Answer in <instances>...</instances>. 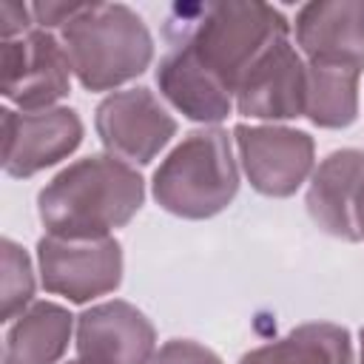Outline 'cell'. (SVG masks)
Returning a JSON list of instances; mask_svg holds the SVG:
<instances>
[{"label": "cell", "mask_w": 364, "mask_h": 364, "mask_svg": "<svg viewBox=\"0 0 364 364\" xmlns=\"http://www.w3.org/2000/svg\"><path fill=\"white\" fill-rule=\"evenodd\" d=\"M34 273L26 250L11 239L3 242V321H11L31 301Z\"/></svg>", "instance_id": "18"}, {"label": "cell", "mask_w": 364, "mask_h": 364, "mask_svg": "<svg viewBox=\"0 0 364 364\" xmlns=\"http://www.w3.org/2000/svg\"><path fill=\"white\" fill-rule=\"evenodd\" d=\"M63 48L71 71L88 91H105L142 74L154 57V40L136 11L119 3H85L63 26Z\"/></svg>", "instance_id": "3"}, {"label": "cell", "mask_w": 364, "mask_h": 364, "mask_svg": "<svg viewBox=\"0 0 364 364\" xmlns=\"http://www.w3.org/2000/svg\"><path fill=\"white\" fill-rule=\"evenodd\" d=\"M85 3H34L31 6V17L34 23H40L43 28H54V26H65L71 23Z\"/></svg>", "instance_id": "20"}, {"label": "cell", "mask_w": 364, "mask_h": 364, "mask_svg": "<svg viewBox=\"0 0 364 364\" xmlns=\"http://www.w3.org/2000/svg\"><path fill=\"white\" fill-rule=\"evenodd\" d=\"M296 40L307 63L364 71V0L307 3L296 14Z\"/></svg>", "instance_id": "12"}, {"label": "cell", "mask_w": 364, "mask_h": 364, "mask_svg": "<svg viewBox=\"0 0 364 364\" xmlns=\"http://www.w3.org/2000/svg\"><path fill=\"white\" fill-rule=\"evenodd\" d=\"M236 145L250 185L264 196H290L313 168V136L282 125H236Z\"/></svg>", "instance_id": "8"}, {"label": "cell", "mask_w": 364, "mask_h": 364, "mask_svg": "<svg viewBox=\"0 0 364 364\" xmlns=\"http://www.w3.org/2000/svg\"><path fill=\"white\" fill-rule=\"evenodd\" d=\"M0 20H3V37L14 40L17 34L23 37V31L31 23V9L23 3H3L0 6Z\"/></svg>", "instance_id": "21"}, {"label": "cell", "mask_w": 364, "mask_h": 364, "mask_svg": "<svg viewBox=\"0 0 364 364\" xmlns=\"http://www.w3.org/2000/svg\"><path fill=\"white\" fill-rule=\"evenodd\" d=\"M307 63L282 40L236 85V108L256 119H287L304 114Z\"/></svg>", "instance_id": "11"}, {"label": "cell", "mask_w": 364, "mask_h": 364, "mask_svg": "<svg viewBox=\"0 0 364 364\" xmlns=\"http://www.w3.org/2000/svg\"><path fill=\"white\" fill-rule=\"evenodd\" d=\"M361 364H364V330H361Z\"/></svg>", "instance_id": "23"}, {"label": "cell", "mask_w": 364, "mask_h": 364, "mask_svg": "<svg viewBox=\"0 0 364 364\" xmlns=\"http://www.w3.org/2000/svg\"><path fill=\"white\" fill-rule=\"evenodd\" d=\"M151 364H222L219 355L196 341H188V338H173V341H165Z\"/></svg>", "instance_id": "19"}, {"label": "cell", "mask_w": 364, "mask_h": 364, "mask_svg": "<svg viewBox=\"0 0 364 364\" xmlns=\"http://www.w3.org/2000/svg\"><path fill=\"white\" fill-rule=\"evenodd\" d=\"M156 82L159 91L196 122H219L230 114V91L182 43H171L159 60Z\"/></svg>", "instance_id": "14"}, {"label": "cell", "mask_w": 364, "mask_h": 364, "mask_svg": "<svg viewBox=\"0 0 364 364\" xmlns=\"http://www.w3.org/2000/svg\"><path fill=\"white\" fill-rule=\"evenodd\" d=\"M361 68L307 63L304 114L321 128H347L358 114Z\"/></svg>", "instance_id": "17"}, {"label": "cell", "mask_w": 364, "mask_h": 364, "mask_svg": "<svg viewBox=\"0 0 364 364\" xmlns=\"http://www.w3.org/2000/svg\"><path fill=\"white\" fill-rule=\"evenodd\" d=\"M236 191L239 171L222 128L188 134L154 173V199L185 219H208L225 210Z\"/></svg>", "instance_id": "4"}, {"label": "cell", "mask_w": 364, "mask_h": 364, "mask_svg": "<svg viewBox=\"0 0 364 364\" xmlns=\"http://www.w3.org/2000/svg\"><path fill=\"white\" fill-rule=\"evenodd\" d=\"M364 179V151H333L313 173L307 191V210L313 222L338 239H361L355 225V199Z\"/></svg>", "instance_id": "13"}, {"label": "cell", "mask_w": 364, "mask_h": 364, "mask_svg": "<svg viewBox=\"0 0 364 364\" xmlns=\"http://www.w3.org/2000/svg\"><path fill=\"white\" fill-rule=\"evenodd\" d=\"M165 37L182 43L230 94H236V85L262 54L287 40V20L279 9L256 0L176 3L168 14Z\"/></svg>", "instance_id": "1"}, {"label": "cell", "mask_w": 364, "mask_h": 364, "mask_svg": "<svg viewBox=\"0 0 364 364\" xmlns=\"http://www.w3.org/2000/svg\"><path fill=\"white\" fill-rule=\"evenodd\" d=\"M82 139V122L71 108L3 111V171L9 176H31L63 156Z\"/></svg>", "instance_id": "9"}, {"label": "cell", "mask_w": 364, "mask_h": 364, "mask_svg": "<svg viewBox=\"0 0 364 364\" xmlns=\"http://www.w3.org/2000/svg\"><path fill=\"white\" fill-rule=\"evenodd\" d=\"M40 276L48 293L68 301H88L111 293L122 279V250L117 239H63L43 236L37 245Z\"/></svg>", "instance_id": "6"}, {"label": "cell", "mask_w": 364, "mask_h": 364, "mask_svg": "<svg viewBox=\"0 0 364 364\" xmlns=\"http://www.w3.org/2000/svg\"><path fill=\"white\" fill-rule=\"evenodd\" d=\"M355 225H358V233L364 236V179H361L358 199H355Z\"/></svg>", "instance_id": "22"}, {"label": "cell", "mask_w": 364, "mask_h": 364, "mask_svg": "<svg viewBox=\"0 0 364 364\" xmlns=\"http://www.w3.org/2000/svg\"><path fill=\"white\" fill-rule=\"evenodd\" d=\"M3 97L20 111L54 108L57 100L68 94L71 63L63 43L46 31H28L14 40H3L0 54Z\"/></svg>", "instance_id": "5"}, {"label": "cell", "mask_w": 364, "mask_h": 364, "mask_svg": "<svg viewBox=\"0 0 364 364\" xmlns=\"http://www.w3.org/2000/svg\"><path fill=\"white\" fill-rule=\"evenodd\" d=\"M71 338V313L54 301H37L6 333L3 364H54Z\"/></svg>", "instance_id": "15"}, {"label": "cell", "mask_w": 364, "mask_h": 364, "mask_svg": "<svg viewBox=\"0 0 364 364\" xmlns=\"http://www.w3.org/2000/svg\"><path fill=\"white\" fill-rule=\"evenodd\" d=\"M97 134L111 156L128 162H151L176 134L173 117L148 88L114 91L97 105Z\"/></svg>", "instance_id": "7"}, {"label": "cell", "mask_w": 364, "mask_h": 364, "mask_svg": "<svg viewBox=\"0 0 364 364\" xmlns=\"http://www.w3.org/2000/svg\"><path fill=\"white\" fill-rule=\"evenodd\" d=\"M154 327L128 301H105L77 318V353L82 364H151Z\"/></svg>", "instance_id": "10"}, {"label": "cell", "mask_w": 364, "mask_h": 364, "mask_svg": "<svg viewBox=\"0 0 364 364\" xmlns=\"http://www.w3.org/2000/svg\"><path fill=\"white\" fill-rule=\"evenodd\" d=\"M239 364H353V341L338 324L310 321L279 341L250 350Z\"/></svg>", "instance_id": "16"}, {"label": "cell", "mask_w": 364, "mask_h": 364, "mask_svg": "<svg viewBox=\"0 0 364 364\" xmlns=\"http://www.w3.org/2000/svg\"><path fill=\"white\" fill-rule=\"evenodd\" d=\"M68 364H82V361H68Z\"/></svg>", "instance_id": "24"}, {"label": "cell", "mask_w": 364, "mask_h": 364, "mask_svg": "<svg viewBox=\"0 0 364 364\" xmlns=\"http://www.w3.org/2000/svg\"><path fill=\"white\" fill-rule=\"evenodd\" d=\"M142 196V176L125 159L85 156L40 191L37 208L48 236L102 239L131 222Z\"/></svg>", "instance_id": "2"}]
</instances>
